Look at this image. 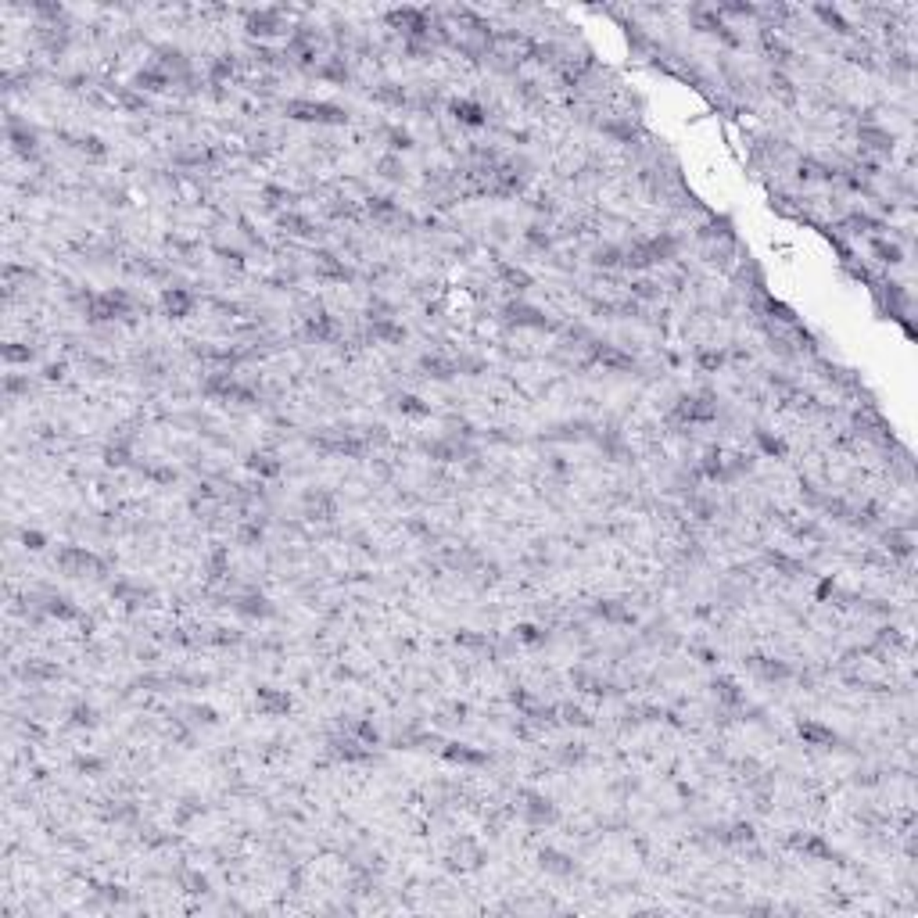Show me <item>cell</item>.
<instances>
[{"label": "cell", "mask_w": 918, "mask_h": 918, "mask_svg": "<svg viewBox=\"0 0 918 918\" xmlns=\"http://www.w3.org/2000/svg\"><path fill=\"white\" fill-rule=\"evenodd\" d=\"M75 768L79 771H101V761H97V757H79Z\"/></svg>", "instance_id": "obj_37"}, {"label": "cell", "mask_w": 918, "mask_h": 918, "mask_svg": "<svg viewBox=\"0 0 918 918\" xmlns=\"http://www.w3.org/2000/svg\"><path fill=\"white\" fill-rule=\"evenodd\" d=\"M248 470H255L259 478H276L280 473V459H273V456H248Z\"/></svg>", "instance_id": "obj_17"}, {"label": "cell", "mask_w": 918, "mask_h": 918, "mask_svg": "<svg viewBox=\"0 0 918 918\" xmlns=\"http://www.w3.org/2000/svg\"><path fill=\"white\" fill-rule=\"evenodd\" d=\"M305 506H309V517L312 520H330V517L338 513L334 495H327V492H309L305 495Z\"/></svg>", "instance_id": "obj_11"}, {"label": "cell", "mask_w": 918, "mask_h": 918, "mask_svg": "<svg viewBox=\"0 0 918 918\" xmlns=\"http://www.w3.org/2000/svg\"><path fill=\"white\" fill-rule=\"evenodd\" d=\"M22 542H25L29 549H43V545H47V538H43L40 531H25V534H22Z\"/></svg>", "instance_id": "obj_36"}, {"label": "cell", "mask_w": 918, "mask_h": 918, "mask_svg": "<svg viewBox=\"0 0 918 918\" xmlns=\"http://www.w3.org/2000/svg\"><path fill=\"white\" fill-rule=\"evenodd\" d=\"M542 868L545 872H556V875H574V861L556 854V850H542Z\"/></svg>", "instance_id": "obj_16"}, {"label": "cell", "mask_w": 918, "mask_h": 918, "mask_svg": "<svg viewBox=\"0 0 918 918\" xmlns=\"http://www.w3.org/2000/svg\"><path fill=\"white\" fill-rule=\"evenodd\" d=\"M237 610L248 613V617H269V613H273V607H269L262 596H248V599H241V603H237Z\"/></svg>", "instance_id": "obj_21"}, {"label": "cell", "mask_w": 918, "mask_h": 918, "mask_svg": "<svg viewBox=\"0 0 918 918\" xmlns=\"http://www.w3.org/2000/svg\"><path fill=\"white\" fill-rule=\"evenodd\" d=\"M370 212L373 215H395L399 209L391 204V198H370Z\"/></svg>", "instance_id": "obj_33"}, {"label": "cell", "mask_w": 918, "mask_h": 918, "mask_svg": "<svg viewBox=\"0 0 918 918\" xmlns=\"http://www.w3.org/2000/svg\"><path fill=\"white\" fill-rule=\"evenodd\" d=\"M72 725H79V728L97 725V710H93L90 703H79V707H72Z\"/></svg>", "instance_id": "obj_24"}, {"label": "cell", "mask_w": 918, "mask_h": 918, "mask_svg": "<svg viewBox=\"0 0 918 918\" xmlns=\"http://www.w3.org/2000/svg\"><path fill=\"white\" fill-rule=\"evenodd\" d=\"M399 413H405V416H427V413H431V405H423L416 395H402V399H399Z\"/></svg>", "instance_id": "obj_23"}, {"label": "cell", "mask_w": 918, "mask_h": 918, "mask_svg": "<svg viewBox=\"0 0 918 918\" xmlns=\"http://www.w3.org/2000/svg\"><path fill=\"white\" fill-rule=\"evenodd\" d=\"M800 739L814 742V746H836V732L832 728H821L818 721H800Z\"/></svg>", "instance_id": "obj_14"}, {"label": "cell", "mask_w": 918, "mask_h": 918, "mask_svg": "<svg viewBox=\"0 0 918 918\" xmlns=\"http://www.w3.org/2000/svg\"><path fill=\"white\" fill-rule=\"evenodd\" d=\"M753 668L761 671L768 682H786V678L793 674V671H789L786 663H779V660H753Z\"/></svg>", "instance_id": "obj_18"}, {"label": "cell", "mask_w": 918, "mask_h": 918, "mask_svg": "<svg viewBox=\"0 0 918 918\" xmlns=\"http://www.w3.org/2000/svg\"><path fill=\"white\" fill-rule=\"evenodd\" d=\"M162 305H165L169 316H191V309H194V294H191V291H183V287H165Z\"/></svg>", "instance_id": "obj_7"}, {"label": "cell", "mask_w": 918, "mask_h": 918, "mask_svg": "<svg viewBox=\"0 0 918 918\" xmlns=\"http://www.w3.org/2000/svg\"><path fill=\"white\" fill-rule=\"evenodd\" d=\"M420 366L427 370V377H434V381H449V377L459 373V359H445V355H423L420 359Z\"/></svg>", "instance_id": "obj_8"}, {"label": "cell", "mask_w": 918, "mask_h": 918, "mask_svg": "<svg viewBox=\"0 0 918 918\" xmlns=\"http://www.w3.org/2000/svg\"><path fill=\"white\" fill-rule=\"evenodd\" d=\"M133 86H137V90H151V93H158V90L172 86V75L162 72V69H144V72H137Z\"/></svg>", "instance_id": "obj_13"}, {"label": "cell", "mask_w": 918, "mask_h": 918, "mask_svg": "<svg viewBox=\"0 0 918 918\" xmlns=\"http://www.w3.org/2000/svg\"><path fill=\"white\" fill-rule=\"evenodd\" d=\"M280 226H283V230H291V233H298V237H312V233H316V226L309 223V219H305V215H294V212L280 215Z\"/></svg>", "instance_id": "obj_19"}, {"label": "cell", "mask_w": 918, "mask_h": 918, "mask_svg": "<svg viewBox=\"0 0 918 918\" xmlns=\"http://www.w3.org/2000/svg\"><path fill=\"white\" fill-rule=\"evenodd\" d=\"M388 137H391V151H409L413 148V137H409L405 130H391Z\"/></svg>", "instance_id": "obj_32"}, {"label": "cell", "mask_w": 918, "mask_h": 918, "mask_svg": "<svg viewBox=\"0 0 918 918\" xmlns=\"http://www.w3.org/2000/svg\"><path fill=\"white\" fill-rule=\"evenodd\" d=\"M287 115L298 119V122H327V126H341L348 119L344 108L338 104H327V101H287Z\"/></svg>", "instance_id": "obj_1"}, {"label": "cell", "mask_w": 918, "mask_h": 918, "mask_svg": "<svg viewBox=\"0 0 918 918\" xmlns=\"http://www.w3.org/2000/svg\"><path fill=\"white\" fill-rule=\"evenodd\" d=\"M592 359L596 362H603V366H610V370H635V359L631 355H624V352H617L613 344H592Z\"/></svg>", "instance_id": "obj_6"}, {"label": "cell", "mask_w": 918, "mask_h": 918, "mask_svg": "<svg viewBox=\"0 0 918 918\" xmlns=\"http://www.w3.org/2000/svg\"><path fill=\"white\" fill-rule=\"evenodd\" d=\"M721 362H725L721 352H703V355H700V366H703V370H721Z\"/></svg>", "instance_id": "obj_35"}, {"label": "cell", "mask_w": 918, "mask_h": 918, "mask_svg": "<svg viewBox=\"0 0 918 918\" xmlns=\"http://www.w3.org/2000/svg\"><path fill=\"white\" fill-rule=\"evenodd\" d=\"M757 441H761V445H764L771 456H786V445H782L779 438H771L768 431H757Z\"/></svg>", "instance_id": "obj_31"}, {"label": "cell", "mask_w": 918, "mask_h": 918, "mask_svg": "<svg viewBox=\"0 0 918 918\" xmlns=\"http://www.w3.org/2000/svg\"><path fill=\"white\" fill-rule=\"evenodd\" d=\"M621 262H624V259H621V251L610 248V244L596 251V266H621Z\"/></svg>", "instance_id": "obj_30"}, {"label": "cell", "mask_w": 918, "mask_h": 918, "mask_svg": "<svg viewBox=\"0 0 918 918\" xmlns=\"http://www.w3.org/2000/svg\"><path fill=\"white\" fill-rule=\"evenodd\" d=\"M305 334H309V338H316V341H334V338H338V323L330 320L327 312H320V316H309Z\"/></svg>", "instance_id": "obj_12"}, {"label": "cell", "mask_w": 918, "mask_h": 918, "mask_svg": "<svg viewBox=\"0 0 918 918\" xmlns=\"http://www.w3.org/2000/svg\"><path fill=\"white\" fill-rule=\"evenodd\" d=\"M499 273H502V280L510 283L513 291H528L531 287V276L524 273V269H517V266H499Z\"/></svg>", "instance_id": "obj_20"}, {"label": "cell", "mask_w": 918, "mask_h": 918, "mask_svg": "<svg viewBox=\"0 0 918 918\" xmlns=\"http://www.w3.org/2000/svg\"><path fill=\"white\" fill-rule=\"evenodd\" d=\"M47 613H51V617H61V621H75V617H83V613H79V610L69 603V599H61V596L47 603Z\"/></svg>", "instance_id": "obj_22"}, {"label": "cell", "mask_w": 918, "mask_h": 918, "mask_svg": "<svg viewBox=\"0 0 918 918\" xmlns=\"http://www.w3.org/2000/svg\"><path fill=\"white\" fill-rule=\"evenodd\" d=\"M818 19L825 25H836V33H850V25L840 19V11H832V8H818Z\"/></svg>", "instance_id": "obj_26"}, {"label": "cell", "mask_w": 918, "mask_h": 918, "mask_svg": "<svg viewBox=\"0 0 918 918\" xmlns=\"http://www.w3.org/2000/svg\"><path fill=\"white\" fill-rule=\"evenodd\" d=\"M506 316H510L517 327H534V330H545L549 327V320H545L542 312L531 309V305H520V302H513L510 309H506Z\"/></svg>", "instance_id": "obj_9"}, {"label": "cell", "mask_w": 918, "mask_h": 918, "mask_svg": "<svg viewBox=\"0 0 918 918\" xmlns=\"http://www.w3.org/2000/svg\"><path fill=\"white\" fill-rule=\"evenodd\" d=\"M248 33L251 36H276L283 33V22L276 11H251L248 14Z\"/></svg>", "instance_id": "obj_3"}, {"label": "cell", "mask_w": 918, "mask_h": 918, "mask_svg": "<svg viewBox=\"0 0 918 918\" xmlns=\"http://www.w3.org/2000/svg\"><path fill=\"white\" fill-rule=\"evenodd\" d=\"M29 359H33V348L29 344H4V362H11V366L14 362H29Z\"/></svg>", "instance_id": "obj_25"}, {"label": "cell", "mask_w": 918, "mask_h": 918, "mask_svg": "<svg viewBox=\"0 0 918 918\" xmlns=\"http://www.w3.org/2000/svg\"><path fill=\"white\" fill-rule=\"evenodd\" d=\"M452 115L463 122V126H473V130H478V126H484L488 122V115H484V108L478 104V101H452Z\"/></svg>", "instance_id": "obj_10"}, {"label": "cell", "mask_w": 918, "mask_h": 918, "mask_svg": "<svg viewBox=\"0 0 918 918\" xmlns=\"http://www.w3.org/2000/svg\"><path fill=\"white\" fill-rule=\"evenodd\" d=\"M445 757H449V761H459V764H488V753L470 750V746H459V742L445 746Z\"/></svg>", "instance_id": "obj_15"}, {"label": "cell", "mask_w": 918, "mask_h": 918, "mask_svg": "<svg viewBox=\"0 0 918 918\" xmlns=\"http://www.w3.org/2000/svg\"><path fill=\"white\" fill-rule=\"evenodd\" d=\"M58 567L69 578H83V574H104V560L97 552H90L83 545H65L58 549Z\"/></svg>", "instance_id": "obj_2"}, {"label": "cell", "mask_w": 918, "mask_h": 918, "mask_svg": "<svg viewBox=\"0 0 918 918\" xmlns=\"http://www.w3.org/2000/svg\"><path fill=\"white\" fill-rule=\"evenodd\" d=\"M255 707L262 710V714H273V718H276V714H287V710H291V696L266 685V689H259V696H255Z\"/></svg>", "instance_id": "obj_4"}, {"label": "cell", "mask_w": 918, "mask_h": 918, "mask_svg": "<svg viewBox=\"0 0 918 918\" xmlns=\"http://www.w3.org/2000/svg\"><path fill=\"white\" fill-rule=\"evenodd\" d=\"M355 735L366 742V746H377V742H381V732H377L370 721H359V725H355Z\"/></svg>", "instance_id": "obj_29"}, {"label": "cell", "mask_w": 918, "mask_h": 918, "mask_svg": "<svg viewBox=\"0 0 918 918\" xmlns=\"http://www.w3.org/2000/svg\"><path fill=\"white\" fill-rule=\"evenodd\" d=\"M875 251H879V255H882L886 262H900V248H897V244H886V241H879V244H875Z\"/></svg>", "instance_id": "obj_34"}, {"label": "cell", "mask_w": 918, "mask_h": 918, "mask_svg": "<svg viewBox=\"0 0 918 918\" xmlns=\"http://www.w3.org/2000/svg\"><path fill=\"white\" fill-rule=\"evenodd\" d=\"M517 639H524L528 646H538V642H545V631L534 628V624H520L517 628Z\"/></svg>", "instance_id": "obj_28"}, {"label": "cell", "mask_w": 918, "mask_h": 918, "mask_svg": "<svg viewBox=\"0 0 918 918\" xmlns=\"http://www.w3.org/2000/svg\"><path fill=\"white\" fill-rule=\"evenodd\" d=\"M524 814L531 825H552L556 821V807H552L545 797H538V793H528V803H524Z\"/></svg>", "instance_id": "obj_5"}, {"label": "cell", "mask_w": 918, "mask_h": 918, "mask_svg": "<svg viewBox=\"0 0 918 918\" xmlns=\"http://www.w3.org/2000/svg\"><path fill=\"white\" fill-rule=\"evenodd\" d=\"M377 101H388V104H405V93L395 86V83H384L381 90H377Z\"/></svg>", "instance_id": "obj_27"}]
</instances>
